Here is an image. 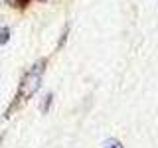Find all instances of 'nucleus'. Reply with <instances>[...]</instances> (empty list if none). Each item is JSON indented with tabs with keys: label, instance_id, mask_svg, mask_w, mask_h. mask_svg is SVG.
I'll use <instances>...</instances> for the list:
<instances>
[{
	"label": "nucleus",
	"instance_id": "nucleus-5",
	"mask_svg": "<svg viewBox=\"0 0 158 148\" xmlns=\"http://www.w3.org/2000/svg\"><path fill=\"white\" fill-rule=\"evenodd\" d=\"M8 4H12V6H20V8H24V6H28V4H30V0H8Z\"/></svg>",
	"mask_w": 158,
	"mask_h": 148
},
{
	"label": "nucleus",
	"instance_id": "nucleus-6",
	"mask_svg": "<svg viewBox=\"0 0 158 148\" xmlns=\"http://www.w3.org/2000/svg\"><path fill=\"white\" fill-rule=\"evenodd\" d=\"M2 138H4V136H0V144H2Z\"/></svg>",
	"mask_w": 158,
	"mask_h": 148
},
{
	"label": "nucleus",
	"instance_id": "nucleus-1",
	"mask_svg": "<svg viewBox=\"0 0 158 148\" xmlns=\"http://www.w3.org/2000/svg\"><path fill=\"white\" fill-rule=\"evenodd\" d=\"M46 65H48L46 59H40V61H36L32 67L28 69V73L24 75L22 83H20L18 99H30L40 89V85H42V79H44V71H46Z\"/></svg>",
	"mask_w": 158,
	"mask_h": 148
},
{
	"label": "nucleus",
	"instance_id": "nucleus-7",
	"mask_svg": "<svg viewBox=\"0 0 158 148\" xmlns=\"http://www.w3.org/2000/svg\"><path fill=\"white\" fill-rule=\"evenodd\" d=\"M42 2H46V0H42Z\"/></svg>",
	"mask_w": 158,
	"mask_h": 148
},
{
	"label": "nucleus",
	"instance_id": "nucleus-4",
	"mask_svg": "<svg viewBox=\"0 0 158 148\" xmlns=\"http://www.w3.org/2000/svg\"><path fill=\"white\" fill-rule=\"evenodd\" d=\"M8 39H10V28H8V26H4L2 30H0V46L8 43Z\"/></svg>",
	"mask_w": 158,
	"mask_h": 148
},
{
	"label": "nucleus",
	"instance_id": "nucleus-3",
	"mask_svg": "<svg viewBox=\"0 0 158 148\" xmlns=\"http://www.w3.org/2000/svg\"><path fill=\"white\" fill-rule=\"evenodd\" d=\"M103 148H125V146H123V142L117 140V138H109V140H105Z\"/></svg>",
	"mask_w": 158,
	"mask_h": 148
},
{
	"label": "nucleus",
	"instance_id": "nucleus-2",
	"mask_svg": "<svg viewBox=\"0 0 158 148\" xmlns=\"http://www.w3.org/2000/svg\"><path fill=\"white\" fill-rule=\"evenodd\" d=\"M52 101H53V95H52V93H48V95L44 97V103H42V107H40V111H42L44 115H46V113L49 111V107H52Z\"/></svg>",
	"mask_w": 158,
	"mask_h": 148
}]
</instances>
